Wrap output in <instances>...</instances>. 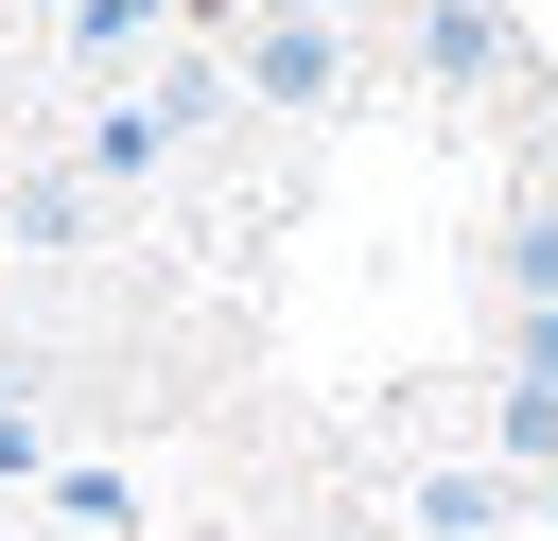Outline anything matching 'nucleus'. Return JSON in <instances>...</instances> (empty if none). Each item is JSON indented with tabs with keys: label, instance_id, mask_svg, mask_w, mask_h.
<instances>
[{
	"label": "nucleus",
	"instance_id": "obj_1",
	"mask_svg": "<svg viewBox=\"0 0 558 541\" xmlns=\"http://www.w3.org/2000/svg\"><path fill=\"white\" fill-rule=\"evenodd\" d=\"M244 70H262V87H279V105H314V87H331V35H314V17H279V35H262V52H244Z\"/></svg>",
	"mask_w": 558,
	"mask_h": 541
},
{
	"label": "nucleus",
	"instance_id": "obj_2",
	"mask_svg": "<svg viewBox=\"0 0 558 541\" xmlns=\"http://www.w3.org/2000/svg\"><path fill=\"white\" fill-rule=\"evenodd\" d=\"M418 52H436V70H453V87H471V70H488V52H506V35H488V17H471V0H436V17H418Z\"/></svg>",
	"mask_w": 558,
	"mask_h": 541
}]
</instances>
